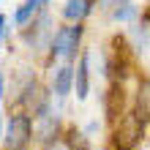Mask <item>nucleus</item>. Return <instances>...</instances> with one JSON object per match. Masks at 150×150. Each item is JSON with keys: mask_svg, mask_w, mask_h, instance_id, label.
<instances>
[{"mask_svg": "<svg viewBox=\"0 0 150 150\" xmlns=\"http://www.w3.org/2000/svg\"><path fill=\"white\" fill-rule=\"evenodd\" d=\"M47 150H55V147H47Z\"/></svg>", "mask_w": 150, "mask_h": 150, "instance_id": "obj_13", "label": "nucleus"}, {"mask_svg": "<svg viewBox=\"0 0 150 150\" xmlns=\"http://www.w3.org/2000/svg\"><path fill=\"white\" fill-rule=\"evenodd\" d=\"M87 63H90V55H82L79 60V68H76V98H85L87 96Z\"/></svg>", "mask_w": 150, "mask_h": 150, "instance_id": "obj_8", "label": "nucleus"}, {"mask_svg": "<svg viewBox=\"0 0 150 150\" xmlns=\"http://www.w3.org/2000/svg\"><path fill=\"white\" fill-rule=\"evenodd\" d=\"M30 28H33V30L25 33V41H28L30 47H36V49H44V47H47V41H49V36H52V30H49V16L41 14Z\"/></svg>", "mask_w": 150, "mask_h": 150, "instance_id": "obj_4", "label": "nucleus"}, {"mask_svg": "<svg viewBox=\"0 0 150 150\" xmlns=\"http://www.w3.org/2000/svg\"><path fill=\"white\" fill-rule=\"evenodd\" d=\"M134 14H137V8L128 3V6H120V8H115V14H112V16H115V19H131Z\"/></svg>", "mask_w": 150, "mask_h": 150, "instance_id": "obj_10", "label": "nucleus"}, {"mask_svg": "<svg viewBox=\"0 0 150 150\" xmlns=\"http://www.w3.org/2000/svg\"><path fill=\"white\" fill-rule=\"evenodd\" d=\"M137 115L145 123L150 120V82L139 85V93H137Z\"/></svg>", "mask_w": 150, "mask_h": 150, "instance_id": "obj_7", "label": "nucleus"}, {"mask_svg": "<svg viewBox=\"0 0 150 150\" xmlns=\"http://www.w3.org/2000/svg\"><path fill=\"white\" fill-rule=\"evenodd\" d=\"M101 6L104 8H115V6L120 8V6H128V0H101Z\"/></svg>", "mask_w": 150, "mask_h": 150, "instance_id": "obj_11", "label": "nucleus"}, {"mask_svg": "<svg viewBox=\"0 0 150 150\" xmlns=\"http://www.w3.org/2000/svg\"><path fill=\"white\" fill-rule=\"evenodd\" d=\"M142 128H145V120L139 117L137 112L126 115V117L120 120L117 131H115V145H117L120 150H131L139 142V137H142Z\"/></svg>", "mask_w": 150, "mask_h": 150, "instance_id": "obj_1", "label": "nucleus"}, {"mask_svg": "<svg viewBox=\"0 0 150 150\" xmlns=\"http://www.w3.org/2000/svg\"><path fill=\"white\" fill-rule=\"evenodd\" d=\"M93 11V0H68L66 8H63V16L71 22H79L82 16H87Z\"/></svg>", "mask_w": 150, "mask_h": 150, "instance_id": "obj_5", "label": "nucleus"}, {"mask_svg": "<svg viewBox=\"0 0 150 150\" xmlns=\"http://www.w3.org/2000/svg\"><path fill=\"white\" fill-rule=\"evenodd\" d=\"M0 25H3V30H0V36L8 38V16H0Z\"/></svg>", "mask_w": 150, "mask_h": 150, "instance_id": "obj_12", "label": "nucleus"}, {"mask_svg": "<svg viewBox=\"0 0 150 150\" xmlns=\"http://www.w3.org/2000/svg\"><path fill=\"white\" fill-rule=\"evenodd\" d=\"M71 82H74V68H71V66L57 68V74H55V93H57V96H68Z\"/></svg>", "mask_w": 150, "mask_h": 150, "instance_id": "obj_6", "label": "nucleus"}, {"mask_svg": "<svg viewBox=\"0 0 150 150\" xmlns=\"http://www.w3.org/2000/svg\"><path fill=\"white\" fill-rule=\"evenodd\" d=\"M30 139V117L28 115H14L6 126V147L22 150Z\"/></svg>", "mask_w": 150, "mask_h": 150, "instance_id": "obj_2", "label": "nucleus"}, {"mask_svg": "<svg viewBox=\"0 0 150 150\" xmlns=\"http://www.w3.org/2000/svg\"><path fill=\"white\" fill-rule=\"evenodd\" d=\"M82 38V28H79V22L71 25V28H60L55 33V38H52V52L60 57H71L76 52V44Z\"/></svg>", "mask_w": 150, "mask_h": 150, "instance_id": "obj_3", "label": "nucleus"}, {"mask_svg": "<svg viewBox=\"0 0 150 150\" xmlns=\"http://www.w3.org/2000/svg\"><path fill=\"white\" fill-rule=\"evenodd\" d=\"M44 3V0H25V3L16 8V14H14V22L16 25H28L30 22V16L38 11V6Z\"/></svg>", "mask_w": 150, "mask_h": 150, "instance_id": "obj_9", "label": "nucleus"}, {"mask_svg": "<svg viewBox=\"0 0 150 150\" xmlns=\"http://www.w3.org/2000/svg\"><path fill=\"white\" fill-rule=\"evenodd\" d=\"M44 3H49V0H44Z\"/></svg>", "mask_w": 150, "mask_h": 150, "instance_id": "obj_14", "label": "nucleus"}]
</instances>
